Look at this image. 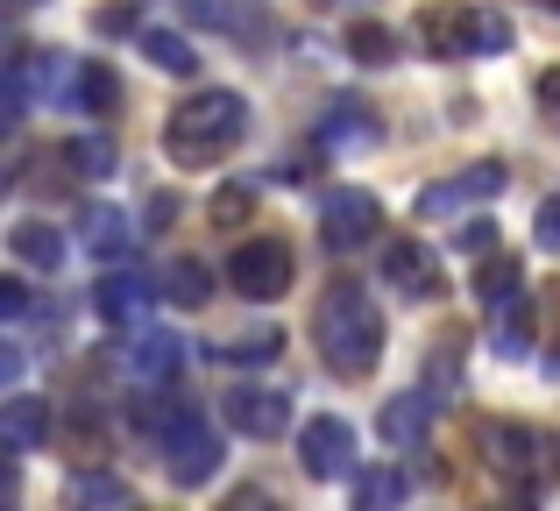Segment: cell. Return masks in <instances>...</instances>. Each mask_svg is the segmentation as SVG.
<instances>
[{"label": "cell", "instance_id": "obj_1", "mask_svg": "<svg viewBox=\"0 0 560 511\" xmlns=\"http://www.w3.org/2000/svg\"><path fill=\"white\" fill-rule=\"evenodd\" d=\"M313 334H319V356H327V370L334 376H370L376 362H383V313L370 305V291L362 284H327L319 291V305H313Z\"/></svg>", "mask_w": 560, "mask_h": 511}, {"label": "cell", "instance_id": "obj_2", "mask_svg": "<svg viewBox=\"0 0 560 511\" xmlns=\"http://www.w3.org/2000/svg\"><path fill=\"white\" fill-rule=\"evenodd\" d=\"M242 136H248V100L220 85V93H191L185 107H171L164 156H171V164H185V171H206V164H220Z\"/></svg>", "mask_w": 560, "mask_h": 511}, {"label": "cell", "instance_id": "obj_3", "mask_svg": "<svg viewBox=\"0 0 560 511\" xmlns=\"http://www.w3.org/2000/svg\"><path fill=\"white\" fill-rule=\"evenodd\" d=\"M476 455L490 462L511 490H525V498H547L553 476H560V441L539 433V427H518V419H482L476 427Z\"/></svg>", "mask_w": 560, "mask_h": 511}, {"label": "cell", "instance_id": "obj_4", "mask_svg": "<svg viewBox=\"0 0 560 511\" xmlns=\"http://www.w3.org/2000/svg\"><path fill=\"white\" fill-rule=\"evenodd\" d=\"M419 43L425 57H504L511 50V14L482 8V0H440L419 14Z\"/></svg>", "mask_w": 560, "mask_h": 511}, {"label": "cell", "instance_id": "obj_5", "mask_svg": "<svg viewBox=\"0 0 560 511\" xmlns=\"http://www.w3.org/2000/svg\"><path fill=\"white\" fill-rule=\"evenodd\" d=\"M156 455H164V469H171L178 490H199V484H213V469H220V433L206 427L191 405H171V419L156 427Z\"/></svg>", "mask_w": 560, "mask_h": 511}, {"label": "cell", "instance_id": "obj_6", "mask_svg": "<svg viewBox=\"0 0 560 511\" xmlns=\"http://www.w3.org/2000/svg\"><path fill=\"white\" fill-rule=\"evenodd\" d=\"M376 228H383V199L362 193V185H341V193L319 207V242H327L334 256H355L362 242H376Z\"/></svg>", "mask_w": 560, "mask_h": 511}, {"label": "cell", "instance_id": "obj_7", "mask_svg": "<svg viewBox=\"0 0 560 511\" xmlns=\"http://www.w3.org/2000/svg\"><path fill=\"white\" fill-rule=\"evenodd\" d=\"M299 462L313 484H341V476H355V427H348L341 413H319L299 427Z\"/></svg>", "mask_w": 560, "mask_h": 511}, {"label": "cell", "instance_id": "obj_8", "mask_svg": "<svg viewBox=\"0 0 560 511\" xmlns=\"http://www.w3.org/2000/svg\"><path fill=\"white\" fill-rule=\"evenodd\" d=\"M228 284L242 291V299H284L291 291V249L277 235L242 242V249L228 256Z\"/></svg>", "mask_w": 560, "mask_h": 511}, {"label": "cell", "instance_id": "obj_9", "mask_svg": "<svg viewBox=\"0 0 560 511\" xmlns=\"http://www.w3.org/2000/svg\"><path fill=\"white\" fill-rule=\"evenodd\" d=\"M228 427L234 433H248V441H277V433L291 427V398L284 391H262V384H242V391H228Z\"/></svg>", "mask_w": 560, "mask_h": 511}, {"label": "cell", "instance_id": "obj_10", "mask_svg": "<svg viewBox=\"0 0 560 511\" xmlns=\"http://www.w3.org/2000/svg\"><path fill=\"white\" fill-rule=\"evenodd\" d=\"M121 362H128L136 384H171V376L185 370V341H178V334H164V327H136L121 341Z\"/></svg>", "mask_w": 560, "mask_h": 511}, {"label": "cell", "instance_id": "obj_11", "mask_svg": "<svg viewBox=\"0 0 560 511\" xmlns=\"http://www.w3.org/2000/svg\"><path fill=\"white\" fill-rule=\"evenodd\" d=\"M511 185V171L504 164H490V156H482V164H468L462 178H447V185H425L419 193V213H454V207H482V199H497Z\"/></svg>", "mask_w": 560, "mask_h": 511}, {"label": "cell", "instance_id": "obj_12", "mask_svg": "<svg viewBox=\"0 0 560 511\" xmlns=\"http://www.w3.org/2000/svg\"><path fill=\"white\" fill-rule=\"evenodd\" d=\"M383 284H397V299H433L440 291V256L419 235H397L383 249Z\"/></svg>", "mask_w": 560, "mask_h": 511}, {"label": "cell", "instance_id": "obj_13", "mask_svg": "<svg viewBox=\"0 0 560 511\" xmlns=\"http://www.w3.org/2000/svg\"><path fill=\"white\" fill-rule=\"evenodd\" d=\"M156 291H164V284H150V277H136V270H114V263H107V270H100V291H93V305L114 320V327H128V320H142V313H150V299H156Z\"/></svg>", "mask_w": 560, "mask_h": 511}, {"label": "cell", "instance_id": "obj_14", "mask_svg": "<svg viewBox=\"0 0 560 511\" xmlns=\"http://www.w3.org/2000/svg\"><path fill=\"white\" fill-rule=\"evenodd\" d=\"M433 413H440L433 391H405V398H390V405L376 413V433H383L390 448H419L425 433H433Z\"/></svg>", "mask_w": 560, "mask_h": 511}, {"label": "cell", "instance_id": "obj_15", "mask_svg": "<svg viewBox=\"0 0 560 511\" xmlns=\"http://www.w3.org/2000/svg\"><path fill=\"white\" fill-rule=\"evenodd\" d=\"M0 427H8V448H14V455H28V448L50 441V405L28 398V391H14V398H8V419H0Z\"/></svg>", "mask_w": 560, "mask_h": 511}, {"label": "cell", "instance_id": "obj_16", "mask_svg": "<svg viewBox=\"0 0 560 511\" xmlns=\"http://www.w3.org/2000/svg\"><path fill=\"white\" fill-rule=\"evenodd\" d=\"M490 313H497V356H504V362H525V356H533V299L518 291V299L490 305Z\"/></svg>", "mask_w": 560, "mask_h": 511}, {"label": "cell", "instance_id": "obj_17", "mask_svg": "<svg viewBox=\"0 0 560 511\" xmlns=\"http://www.w3.org/2000/svg\"><path fill=\"white\" fill-rule=\"evenodd\" d=\"M14 256L28 263V270H57V263H65V235H57L50 221H14Z\"/></svg>", "mask_w": 560, "mask_h": 511}, {"label": "cell", "instance_id": "obj_18", "mask_svg": "<svg viewBox=\"0 0 560 511\" xmlns=\"http://www.w3.org/2000/svg\"><path fill=\"white\" fill-rule=\"evenodd\" d=\"M191 22L228 28V36H262V8L256 0H191Z\"/></svg>", "mask_w": 560, "mask_h": 511}, {"label": "cell", "instance_id": "obj_19", "mask_svg": "<svg viewBox=\"0 0 560 511\" xmlns=\"http://www.w3.org/2000/svg\"><path fill=\"white\" fill-rule=\"evenodd\" d=\"M71 504L79 511H114V504H136V490H128L114 469H79L71 476Z\"/></svg>", "mask_w": 560, "mask_h": 511}, {"label": "cell", "instance_id": "obj_20", "mask_svg": "<svg viewBox=\"0 0 560 511\" xmlns=\"http://www.w3.org/2000/svg\"><path fill=\"white\" fill-rule=\"evenodd\" d=\"M462 362H468V334L462 327H447V334H433V356H425V391H447V384H462Z\"/></svg>", "mask_w": 560, "mask_h": 511}, {"label": "cell", "instance_id": "obj_21", "mask_svg": "<svg viewBox=\"0 0 560 511\" xmlns=\"http://www.w3.org/2000/svg\"><path fill=\"white\" fill-rule=\"evenodd\" d=\"M128 242H136L128 213H114V207H85V249H93L100 263H107V256H128Z\"/></svg>", "mask_w": 560, "mask_h": 511}, {"label": "cell", "instance_id": "obj_22", "mask_svg": "<svg viewBox=\"0 0 560 511\" xmlns=\"http://www.w3.org/2000/svg\"><path fill=\"white\" fill-rule=\"evenodd\" d=\"M518 291H525L518 256L490 249V256H482V270H476V299H482V305H504V299H518Z\"/></svg>", "mask_w": 560, "mask_h": 511}, {"label": "cell", "instance_id": "obj_23", "mask_svg": "<svg viewBox=\"0 0 560 511\" xmlns=\"http://www.w3.org/2000/svg\"><path fill=\"white\" fill-rule=\"evenodd\" d=\"M142 57H150L156 71H171V79H191V71H199V50H191L185 36H171V28H142Z\"/></svg>", "mask_w": 560, "mask_h": 511}, {"label": "cell", "instance_id": "obj_24", "mask_svg": "<svg viewBox=\"0 0 560 511\" xmlns=\"http://www.w3.org/2000/svg\"><path fill=\"white\" fill-rule=\"evenodd\" d=\"M65 164L79 171V178H114V171H121V150H114V136H71Z\"/></svg>", "mask_w": 560, "mask_h": 511}, {"label": "cell", "instance_id": "obj_25", "mask_svg": "<svg viewBox=\"0 0 560 511\" xmlns=\"http://www.w3.org/2000/svg\"><path fill=\"white\" fill-rule=\"evenodd\" d=\"M164 299L171 305H206V299H213V270H206L199 256H178L164 270Z\"/></svg>", "mask_w": 560, "mask_h": 511}, {"label": "cell", "instance_id": "obj_26", "mask_svg": "<svg viewBox=\"0 0 560 511\" xmlns=\"http://www.w3.org/2000/svg\"><path fill=\"white\" fill-rule=\"evenodd\" d=\"M277 348H284V334H277V327H248V334H234V341H220L213 356H220V362H242V370H256V362H277Z\"/></svg>", "mask_w": 560, "mask_h": 511}, {"label": "cell", "instance_id": "obj_27", "mask_svg": "<svg viewBox=\"0 0 560 511\" xmlns=\"http://www.w3.org/2000/svg\"><path fill=\"white\" fill-rule=\"evenodd\" d=\"M348 57H355V65H390V57H397V36L383 22H355V28H348Z\"/></svg>", "mask_w": 560, "mask_h": 511}, {"label": "cell", "instance_id": "obj_28", "mask_svg": "<svg viewBox=\"0 0 560 511\" xmlns=\"http://www.w3.org/2000/svg\"><path fill=\"white\" fill-rule=\"evenodd\" d=\"M355 498L370 504V511H383V504H405V498H411V476H405V469H370V476L355 484Z\"/></svg>", "mask_w": 560, "mask_h": 511}, {"label": "cell", "instance_id": "obj_29", "mask_svg": "<svg viewBox=\"0 0 560 511\" xmlns=\"http://www.w3.org/2000/svg\"><path fill=\"white\" fill-rule=\"evenodd\" d=\"M248 207H256V193H248V185H220V193L206 199V213H213L220 228H242V221H248Z\"/></svg>", "mask_w": 560, "mask_h": 511}, {"label": "cell", "instance_id": "obj_30", "mask_svg": "<svg viewBox=\"0 0 560 511\" xmlns=\"http://www.w3.org/2000/svg\"><path fill=\"white\" fill-rule=\"evenodd\" d=\"M362 114H370V107H355V100H348V107H334V121H327V142H370L376 128L362 121Z\"/></svg>", "mask_w": 560, "mask_h": 511}, {"label": "cell", "instance_id": "obj_31", "mask_svg": "<svg viewBox=\"0 0 560 511\" xmlns=\"http://www.w3.org/2000/svg\"><path fill=\"white\" fill-rule=\"evenodd\" d=\"M533 235H539V249H547V256H560V193L547 199V207H539V221H533Z\"/></svg>", "mask_w": 560, "mask_h": 511}, {"label": "cell", "instance_id": "obj_32", "mask_svg": "<svg viewBox=\"0 0 560 511\" xmlns=\"http://www.w3.org/2000/svg\"><path fill=\"white\" fill-rule=\"evenodd\" d=\"M93 28H100V36H121V28H136V8H121V0H114V8L93 14Z\"/></svg>", "mask_w": 560, "mask_h": 511}, {"label": "cell", "instance_id": "obj_33", "mask_svg": "<svg viewBox=\"0 0 560 511\" xmlns=\"http://www.w3.org/2000/svg\"><path fill=\"white\" fill-rule=\"evenodd\" d=\"M462 249H468V256H490V249H497V228H490V221H468V228H462Z\"/></svg>", "mask_w": 560, "mask_h": 511}, {"label": "cell", "instance_id": "obj_34", "mask_svg": "<svg viewBox=\"0 0 560 511\" xmlns=\"http://www.w3.org/2000/svg\"><path fill=\"white\" fill-rule=\"evenodd\" d=\"M0 305H8V320H28V291L8 277V291H0Z\"/></svg>", "mask_w": 560, "mask_h": 511}, {"label": "cell", "instance_id": "obj_35", "mask_svg": "<svg viewBox=\"0 0 560 511\" xmlns=\"http://www.w3.org/2000/svg\"><path fill=\"white\" fill-rule=\"evenodd\" d=\"M539 107L560 114V71H539Z\"/></svg>", "mask_w": 560, "mask_h": 511}, {"label": "cell", "instance_id": "obj_36", "mask_svg": "<svg viewBox=\"0 0 560 511\" xmlns=\"http://www.w3.org/2000/svg\"><path fill=\"white\" fill-rule=\"evenodd\" d=\"M327 8H348V14H362V8H376V0H327Z\"/></svg>", "mask_w": 560, "mask_h": 511}, {"label": "cell", "instance_id": "obj_37", "mask_svg": "<svg viewBox=\"0 0 560 511\" xmlns=\"http://www.w3.org/2000/svg\"><path fill=\"white\" fill-rule=\"evenodd\" d=\"M539 8H547V14H560V0H539Z\"/></svg>", "mask_w": 560, "mask_h": 511}, {"label": "cell", "instance_id": "obj_38", "mask_svg": "<svg viewBox=\"0 0 560 511\" xmlns=\"http://www.w3.org/2000/svg\"><path fill=\"white\" fill-rule=\"evenodd\" d=\"M547 370H553V376H560V348H553V362H547Z\"/></svg>", "mask_w": 560, "mask_h": 511}, {"label": "cell", "instance_id": "obj_39", "mask_svg": "<svg viewBox=\"0 0 560 511\" xmlns=\"http://www.w3.org/2000/svg\"><path fill=\"white\" fill-rule=\"evenodd\" d=\"M22 8H43V0H22Z\"/></svg>", "mask_w": 560, "mask_h": 511}]
</instances>
